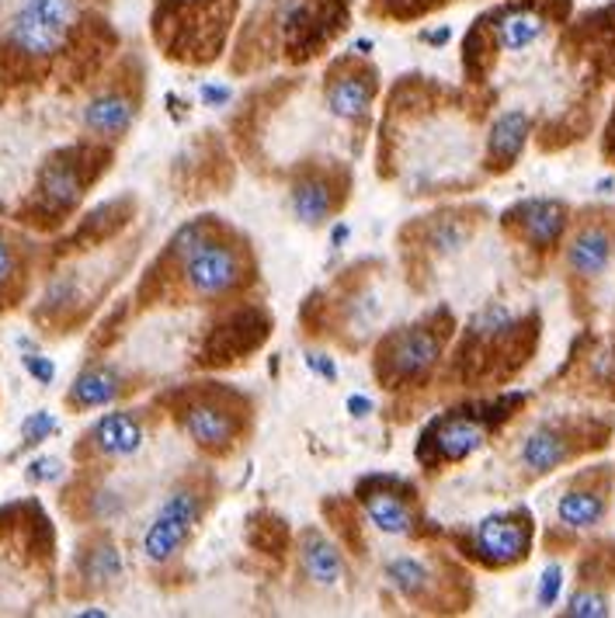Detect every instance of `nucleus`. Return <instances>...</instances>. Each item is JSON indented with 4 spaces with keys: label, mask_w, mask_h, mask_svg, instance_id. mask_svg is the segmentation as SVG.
<instances>
[{
    "label": "nucleus",
    "mask_w": 615,
    "mask_h": 618,
    "mask_svg": "<svg viewBox=\"0 0 615 618\" xmlns=\"http://www.w3.org/2000/svg\"><path fill=\"white\" fill-rule=\"evenodd\" d=\"M174 254L181 258L184 282L198 299H223L243 285V254L230 240L209 233L205 222H192L174 237Z\"/></svg>",
    "instance_id": "f257e3e1"
},
{
    "label": "nucleus",
    "mask_w": 615,
    "mask_h": 618,
    "mask_svg": "<svg viewBox=\"0 0 615 618\" xmlns=\"http://www.w3.org/2000/svg\"><path fill=\"white\" fill-rule=\"evenodd\" d=\"M448 331H442L439 320H424L414 327H400L379 347V373L389 382H418L424 379L442 358Z\"/></svg>",
    "instance_id": "f03ea898"
},
{
    "label": "nucleus",
    "mask_w": 615,
    "mask_h": 618,
    "mask_svg": "<svg viewBox=\"0 0 615 618\" xmlns=\"http://www.w3.org/2000/svg\"><path fill=\"white\" fill-rule=\"evenodd\" d=\"M202 493L195 487H178L168 493L153 514V522L143 535V552H147L150 563H168L181 552V546L189 542V535L195 531L198 518H202Z\"/></svg>",
    "instance_id": "7ed1b4c3"
},
{
    "label": "nucleus",
    "mask_w": 615,
    "mask_h": 618,
    "mask_svg": "<svg viewBox=\"0 0 615 618\" xmlns=\"http://www.w3.org/2000/svg\"><path fill=\"white\" fill-rule=\"evenodd\" d=\"M469 549H474L477 560L490 570H504V566L522 563L532 549L528 511H501V514H490V518L477 522L474 531H469Z\"/></svg>",
    "instance_id": "20e7f679"
},
{
    "label": "nucleus",
    "mask_w": 615,
    "mask_h": 618,
    "mask_svg": "<svg viewBox=\"0 0 615 618\" xmlns=\"http://www.w3.org/2000/svg\"><path fill=\"white\" fill-rule=\"evenodd\" d=\"M483 442H487V421L477 417L474 410H453V414L428 424L418 445V459L424 466L463 462L474 456V451H480Z\"/></svg>",
    "instance_id": "39448f33"
},
{
    "label": "nucleus",
    "mask_w": 615,
    "mask_h": 618,
    "mask_svg": "<svg viewBox=\"0 0 615 618\" xmlns=\"http://www.w3.org/2000/svg\"><path fill=\"white\" fill-rule=\"evenodd\" d=\"M362 507L368 514L383 535H394V539H403V535L418 531V507H414V490H407L400 480H365L358 487Z\"/></svg>",
    "instance_id": "423d86ee"
},
{
    "label": "nucleus",
    "mask_w": 615,
    "mask_h": 618,
    "mask_svg": "<svg viewBox=\"0 0 615 618\" xmlns=\"http://www.w3.org/2000/svg\"><path fill=\"white\" fill-rule=\"evenodd\" d=\"M181 427L189 431V438L202 448H213V451H223L237 442V431H240V421H237V410L219 400V397H195L181 407L178 414Z\"/></svg>",
    "instance_id": "0eeeda50"
},
{
    "label": "nucleus",
    "mask_w": 615,
    "mask_h": 618,
    "mask_svg": "<svg viewBox=\"0 0 615 618\" xmlns=\"http://www.w3.org/2000/svg\"><path fill=\"white\" fill-rule=\"evenodd\" d=\"M504 222L519 226L522 240H528L536 251H549L567 230V205L557 198H525L515 209L504 213Z\"/></svg>",
    "instance_id": "6e6552de"
},
{
    "label": "nucleus",
    "mask_w": 615,
    "mask_h": 618,
    "mask_svg": "<svg viewBox=\"0 0 615 618\" xmlns=\"http://www.w3.org/2000/svg\"><path fill=\"white\" fill-rule=\"evenodd\" d=\"M4 43L14 49V53H22L29 59H49L56 53H64L67 46V32L64 28H56L49 22H43V18H35L32 11L25 8H18L11 14V22L4 28Z\"/></svg>",
    "instance_id": "1a4fd4ad"
},
{
    "label": "nucleus",
    "mask_w": 615,
    "mask_h": 618,
    "mask_svg": "<svg viewBox=\"0 0 615 618\" xmlns=\"http://www.w3.org/2000/svg\"><path fill=\"white\" fill-rule=\"evenodd\" d=\"M615 258V240L605 226L588 222L578 233L567 240V267L573 278H599L608 272V264Z\"/></svg>",
    "instance_id": "9d476101"
},
{
    "label": "nucleus",
    "mask_w": 615,
    "mask_h": 618,
    "mask_svg": "<svg viewBox=\"0 0 615 618\" xmlns=\"http://www.w3.org/2000/svg\"><path fill=\"white\" fill-rule=\"evenodd\" d=\"M88 442L105 459H129L147 442V431H143L139 417L129 414V410H115V414H105L91 427Z\"/></svg>",
    "instance_id": "9b49d317"
},
{
    "label": "nucleus",
    "mask_w": 615,
    "mask_h": 618,
    "mask_svg": "<svg viewBox=\"0 0 615 618\" xmlns=\"http://www.w3.org/2000/svg\"><path fill=\"white\" fill-rule=\"evenodd\" d=\"M136 118V105L129 94L122 91H101L98 98L88 101L84 108V129L101 136V139H118L126 136Z\"/></svg>",
    "instance_id": "f8f14e48"
},
{
    "label": "nucleus",
    "mask_w": 615,
    "mask_h": 618,
    "mask_svg": "<svg viewBox=\"0 0 615 618\" xmlns=\"http://www.w3.org/2000/svg\"><path fill=\"white\" fill-rule=\"evenodd\" d=\"M334 205H338V192L331 178L323 174H303L289 192V209L303 226H323L331 219Z\"/></svg>",
    "instance_id": "ddd939ff"
},
{
    "label": "nucleus",
    "mask_w": 615,
    "mask_h": 618,
    "mask_svg": "<svg viewBox=\"0 0 615 618\" xmlns=\"http://www.w3.org/2000/svg\"><path fill=\"white\" fill-rule=\"evenodd\" d=\"M528 115L525 112H501L494 118V126H490L487 136V160L494 171H508L511 163L519 160V153L525 150V139H528Z\"/></svg>",
    "instance_id": "4468645a"
},
{
    "label": "nucleus",
    "mask_w": 615,
    "mask_h": 618,
    "mask_svg": "<svg viewBox=\"0 0 615 618\" xmlns=\"http://www.w3.org/2000/svg\"><path fill=\"white\" fill-rule=\"evenodd\" d=\"M519 459H522V466L528 472L543 477V472L560 469L570 459V438L563 435L557 424H543L536 431H528V438L522 442Z\"/></svg>",
    "instance_id": "2eb2a0df"
},
{
    "label": "nucleus",
    "mask_w": 615,
    "mask_h": 618,
    "mask_svg": "<svg viewBox=\"0 0 615 618\" xmlns=\"http://www.w3.org/2000/svg\"><path fill=\"white\" fill-rule=\"evenodd\" d=\"M376 84L368 73H338L327 84V105L331 112L344 122H355L368 115V105H373Z\"/></svg>",
    "instance_id": "dca6fc26"
},
{
    "label": "nucleus",
    "mask_w": 615,
    "mask_h": 618,
    "mask_svg": "<svg viewBox=\"0 0 615 618\" xmlns=\"http://www.w3.org/2000/svg\"><path fill=\"white\" fill-rule=\"evenodd\" d=\"M299 563H303V573L310 576L314 584H320V587L338 584L341 573H344L338 546L327 539V535H320V531H303V539H299Z\"/></svg>",
    "instance_id": "f3484780"
},
{
    "label": "nucleus",
    "mask_w": 615,
    "mask_h": 618,
    "mask_svg": "<svg viewBox=\"0 0 615 618\" xmlns=\"http://www.w3.org/2000/svg\"><path fill=\"white\" fill-rule=\"evenodd\" d=\"M38 192H43V202L53 213H70L84 195V178L70 160H49L43 178H38Z\"/></svg>",
    "instance_id": "a211bd4d"
},
{
    "label": "nucleus",
    "mask_w": 615,
    "mask_h": 618,
    "mask_svg": "<svg viewBox=\"0 0 615 618\" xmlns=\"http://www.w3.org/2000/svg\"><path fill=\"white\" fill-rule=\"evenodd\" d=\"M118 393H122V376L115 373V368L112 365H91L73 379L67 400H70V407L94 410V407H109Z\"/></svg>",
    "instance_id": "6ab92c4d"
},
{
    "label": "nucleus",
    "mask_w": 615,
    "mask_h": 618,
    "mask_svg": "<svg viewBox=\"0 0 615 618\" xmlns=\"http://www.w3.org/2000/svg\"><path fill=\"white\" fill-rule=\"evenodd\" d=\"M605 511H608V501L602 497V490H591V487H570L557 501V518L570 531L594 528L605 518Z\"/></svg>",
    "instance_id": "aec40b11"
},
{
    "label": "nucleus",
    "mask_w": 615,
    "mask_h": 618,
    "mask_svg": "<svg viewBox=\"0 0 615 618\" xmlns=\"http://www.w3.org/2000/svg\"><path fill=\"white\" fill-rule=\"evenodd\" d=\"M543 32H546V18L532 8H515L498 18V43L508 53H522L528 46H536Z\"/></svg>",
    "instance_id": "412c9836"
},
{
    "label": "nucleus",
    "mask_w": 615,
    "mask_h": 618,
    "mask_svg": "<svg viewBox=\"0 0 615 618\" xmlns=\"http://www.w3.org/2000/svg\"><path fill=\"white\" fill-rule=\"evenodd\" d=\"M386 581L394 584L403 597H421L428 587L435 584L432 566L418 556H394V560L386 563Z\"/></svg>",
    "instance_id": "4be33fe9"
},
{
    "label": "nucleus",
    "mask_w": 615,
    "mask_h": 618,
    "mask_svg": "<svg viewBox=\"0 0 615 618\" xmlns=\"http://www.w3.org/2000/svg\"><path fill=\"white\" fill-rule=\"evenodd\" d=\"M80 570L91 584H112L122 576V556L109 539H98L84 556H80Z\"/></svg>",
    "instance_id": "5701e85b"
},
{
    "label": "nucleus",
    "mask_w": 615,
    "mask_h": 618,
    "mask_svg": "<svg viewBox=\"0 0 615 618\" xmlns=\"http://www.w3.org/2000/svg\"><path fill=\"white\" fill-rule=\"evenodd\" d=\"M22 8L32 11L35 18H43V22L56 25V28H64L70 32L77 25V0H22Z\"/></svg>",
    "instance_id": "b1692460"
},
{
    "label": "nucleus",
    "mask_w": 615,
    "mask_h": 618,
    "mask_svg": "<svg viewBox=\"0 0 615 618\" xmlns=\"http://www.w3.org/2000/svg\"><path fill=\"white\" fill-rule=\"evenodd\" d=\"M608 611H612L608 608V597L602 591H594V587L573 591L567 608H563V615H570V618H605Z\"/></svg>",
    "instance_id": "393cba45"
},
{
    "label": "nucleus",
    "mask_w": 615,
    "mask_h": 618,
    "mask_svg": "<svg viewBox=\"0 0 615 618\" xmlns=\"http://www.w3.org/2000/svg\"><path fill=\"white\" fill-rule=\"evenodd\" d=\"M56 427H59V421L49 414V410H35V414L25 417V424H22V442L25 445H38V442H46L49 435H56Z\"/></svg>",
    "instance_id": "a878e982"
},
{
    "label": "nucleus",
    "mask_w": 615,
    "mask_h": 618,
    "mask_svg": "<svg viewBox=\"0 0 615 618\" xmlns=\"http://www.w3.org/2000/svg\"><path fill=\"white\" fill-rule=\"evenodd\" d=\"M563 591V566L560 563H549L539 576V591H536V605L539 608H553L557 605V597Z\"/></svg>",
    "instance_id": "bb28decb"
},
{
    "label": "nucleus",
    "mask_w": 615,
    "mask_h": 618,
    "mask_svg": "<svg viewBox=\"0 0 615 618\" xmlns=\"http://www.w3.org/2000/svg\"><path fill=\"white\" fill-rule=\"evenodd\" d=\"M25 477H29L32 483H56L59 477H64V462L53 459V456H38V459L29 462Z\"/></svg>",
    "instance_id": "cd10ccee"
},
{
    "label": "nucleus",
    "mask_w": 615,
    "mask_h": 618,
    "mask_svg": "<svg viewBox=\"0 0 615 618\" xmlns=\"http://www.w3.org/2000/svg\"><path fill=\"white\" fill-rule=\"evenodd\" d=\"M22 365H25V373H29L35 382H43V386H49V382L56 379V365H53L49 358H43V355H35V352H25V355H22Z\"/></svg>",
    "instance_id": "c85d7f7f"
},
{
    "label": "nucleus",
    "mask_w": 615,
    "mask_h": 618,
    "mask_svg": "<svg viewBox=\"0 0 615 618\" xmlns=\"http://www.w3.org/2000/svg\"><path fill=\"white\" fill-rule=\"evenodd\" d=\"M463 240H466V233L459 230V226H448V222L442 226V230H435V233H432L435 251H442V254H453V251H459Z\"/></svg>",
    "instance_id": "c756f323"
},
{
    "label": "nucleus",
    "mask_w": 615,
    "mask_h": 618,
    "mask_svg": "<svg viewBox=\"0 0 615 618\" xmlns=\"http://www.w3.org/2000/svg\"><path fill=\"white\" fill-rule=\"evenodd\" d=\"M202 101H205V105H227V101H230V88H223V84H202Z\"/></svg>",
    "instance_id": "7c9ffc66"
},
{
    "label": "nucleus",
    "mask_w": 615,
    "mask_h": 618,
    "mask_svg": "<svg viewBox=\"0 0 615 618\" xmlns=\"http://www.w3.org/2000/svg\"><path fill=\"white\" fill-rule=\"evenodd\" d=\"M14 272V251H11V243L0 237V282H8Z\"/></svg>",
    "instance_id": "2f4dec72"
},
{
    "label": "nucleus",
    "mask_w": 615,
    "mask_h": 618,
    "mask_svg": "<svg viewBox=\"0 0 615 618\" xmlns=\"http://www.w3.org/2000/svg\"><path fill=\"white\" fill-rule=\"evenodd\" d=\"M306 365H310L314 373L327 376V379H338V368H334V362H331V358H323V355H310V358H306Z\"/></svg>",
    "instance_id": "473e14b6"
},
{
    "label": "nucleus",
    "mask_w": 615,
    "mask_h": 618,
    "mask_svg": "<svg viewBox=\"0 0 615 618\" xmlns=\"http://www.w3.org/2000/svg\"><path fill=\"white\" fill-rule=\"evenodd\" d=\"M348 410H352L355 417H368V414H373V400L355 393V397H348Z\"/></svg>",
    "instance_id": "72a5a7b5"
},
{
    "label": "nucleus",
    "mask_w": 615,
    "mask_h": 618,
    "mask_svg": "<svg viewBox=\"0 0 615 618\" xmlns=\"http://www.w3.org/2000/svg\"><path fill=\"white\" fill-rule=\"evenodd\" d=\"M424 43H439V46H442V43H448V28H439V32H428V35H424Z\"/></svg>",
    "instance_id": "f704fd0d"
},
{
    "label": "nucleus",
    "mask_w": 615,
    "mask_h": 618,
    "mask_svg": "<svg viewBox=\"0 0 615 618\" xmlns=\"http://www.w3.org/2000/svg\"><path fill=\"white\" fill-rule=\"evenodd\" d=\"M344 237H348V226H334V247H341Z\"/></svg>",
    "instance_id": "c9c22d12"
},
{
    "label": "nucleus",
    "mask_w": 615,
    "mask_h": 618,
    "mask_svg": "<svg viewBox=\"0 0 615 618\" xmlns=\"http://www.w3.org/2000/svg\"><path fill=\"white\" fill-rule=\"evenodd\" d=\"M77 615H94V618H105L109 611H105V608H84V611H77Z\"/></svg>",
    "instance_id": "e433bc0d"
},
{
    "label": "nucleus",
    "mask_w": 615,
    "mask_h": 618,
    "mask_svg": "<svg viewBox=\"0 0 615 618\" xmlns=\"http://www.w3.org/2000/svg\"><path fill=\"white\" fill-rule=\"evenodd\" d=\"M168 4H198V0H168Z\"/></svg>",
    "instance_id": "4c0bfd02"
}]
</instances>
